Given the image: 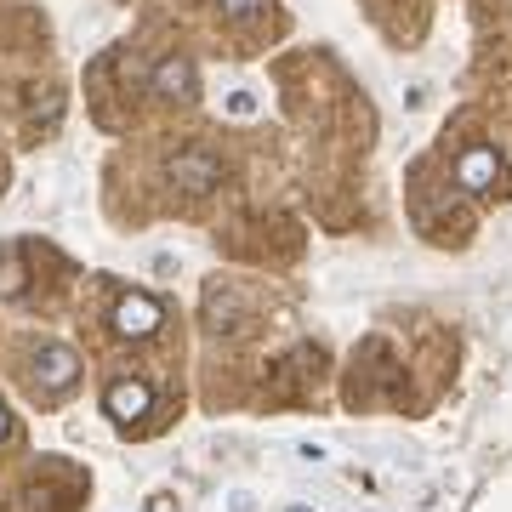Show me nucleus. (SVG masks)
Segmentation results:
<instances>
[{
    "mask_svg": "<svg viewBox=\"0 0 512 512\" xmlns=\"http://www.w3.org/2000/svg\"><path fill=\"white\" fill-rule=\"evenodd\" d=\"M148 512H171V495H154V507Z\"/></svg>",
    "mask_w": 512,
    "mask_h": 512,
    "instance_id": "0eeeda50",
    "label": "nucleus"
},
{
    "mask_svg": "<svg viewBox=\"0 0 512 512\" xmlns=\"http://www.w3.org/2000/svg\"><path fill=\"white\" fill-rule=\"evenodd\" d=\"M154 92L160 97H194V69H188V57H165L160 74H154Z\"/></svg>",
    "mask_w": 512,
    "mask_h": 512,
    "instance_id": "7ed1b4c3",
    "label": "nucleus"
},
{
    "mask_svg": "<svg viewBox=\"0 0 512 512\" xmlns=\"http://www.w3.org/2000/svg\"><path fill=\"white\" fill-rule=\"evenodd\" d=\"M160 325H165V308L148 291H126L120 302H114V313H109V330H114V336H126V342H131V336L143 342V336H154Z\"/></svg>",
    "mask_w": 512,
    "mask_h": 512,
    "instance_id": "f257e3e1",
    "label": "nucleus"
},
{
    "mask_svg": "<svg viewBox=\"0 0 512 512\" xmlns=\"http://www.w3.org/2000/svg\"><path fill=\"white\" fill-rule=\"evenodd\" d=\"M148 404H154V387L137 382V376H114L109 393H103V410H109V421H120V427L143 421V416H148Z\"/></svg>",
    "mask_w": 512,
    "mask_h": 512,
    "instance_id": "f03ea898",
    "label": "nucleus"
},
{
    "mask_svg": "<svg viewBox=\"0 0 512 512\" xmlns=\"http://www.w3.org/2000/svg\"><path fill=\"white\" fill-rule=\"evenodd\" d=\"M6 433H12V421H6V404H0V439H6Z\"/></svg>",
    "mask_w": 512,
    "mask_h": 512,
    "instance_id": "6e6552de",
    "label": "nucleus"
},
{
    "mask_svg": "<svg viewBox=\"0 0 512 512\" xmlns=\"http://www.w3.org/2000/svg\"><path fill=\"white\" fill-rule=\"evenodd\" d=\"M262 6H268V0H222V12H234V18H251Z\"/></svg>",
    "mask_w": 512,
    "mask_h": 512,
    "instance_id": "423d86ee",
    "label": "nucleus"
},
{
    "mask_svg": "<svg viewBox=\"0 0 512 512\" xmlns=\"http://www.w3.org/2000/svg\"><path fill=\"white\" fill-rule=\"evenodd\" d=\"M291 512H308V507H291Z\"/></svg>",
    "mask_w": 512,
    "mask_h": 512,
    "instance_id": "1a4fd4ad",
    "label": "nucleus"
},
{
    "mask_svg": "<svg viewBox=\"0 0 512 512\" xmlns=\"http://www.w3.org/2000/svg\"><path fill=\"white\" fill-rule=\"evenodd\" d=\"M461 183L473 188V194H501V165H495V154H467L461 160Z\"/></svg>",
    "mask_w": 512,
    "mask_h": 512,
    "instance_id": "20e7f679",
    "label": "nucleus"
},
{
    "mask_svg": "<svg viewBox=\"0 0 512 512\" xmlns=\"http://www.w3.org/2000/svg\"><path fill=\"white\" fill-rule=\"evenodd\" d=\"M171 183H177V188H194V194H205V188L217 183V165L205 160V154H188V160H177Z\"/></svg>",
    "mask_w": 512,
    "mask_h": 512,
    "instance_id": "39448f33",
    "label": "nucleus"
}]
</instances>
